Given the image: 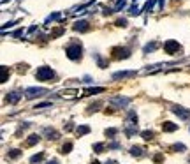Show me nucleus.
I'll return each mask as SVG.
<instances>
[{
    "label": "nucleus",
    "instance_id": "nucleus-1",
    "mask_svg": "<svg viewBox=\"0 0 190 164\" xmlns=\"http://www.w3.org/2000/svg\"><path fill=\"white\" fill-rule=\"evenodd\" d=\"M55 71L51 69L50 65H42L39 67L37 71H35V78L39 80V81H50V80H55Z\"/></svg>",
    "mask_w": 190,
    "mask_h": 164
},
{
    "label": "nucleus",
    "instance_id": "nucleus-15",
    "mask_svg": "<svg viewBox=\"0 0 190 164\" xmlns=\"http://www.w3.org/2000/svg\"><path fill=\"white\" fill-rule=\"evenodd\" d=\"M76 133H78V136H85V134L90 133V127H88V125H79V127L76 129Z\"/></svg>",
    "mask_w": 190,
    "mask_h": 164
},
{
    "label": "nucleus",
    "instance_id": "nucleus-20",
    "mask_svg": "<svg viewBox=\"0 0 190 164\" xmlns=\"http://www.w3.org/2000/svg\"><path fill=\"white\" fill-rule=\"evenodd\" d=\"M116 133H118V131H116L114 127H111V129H106V136H108V138H114V136H116Z\"/></svg>",
    "mask_w": 190,
    "mask_h": 164
},
{
    "label": "nucleus",
    "instance_id": "nucleus-27",
    "mask_svg": "<svg viewBox=\"0 0 190 164\" xmlns=\"http://www.w3.org/2000/svg\"><path fill=\"white\" fill-rule=\"evenodd\" d=\"M48 164H58V161H56V159H53V161H50Z\"/></svg>",
    "mask_w": 190,
    "mask_h": 164
},
{
    "label": "nucleus",
    "instance_id": "nucleus-7",
    "mask_svg": "<svg viewBox=\"0 0 190 164\" xmlns=\"http://www.w3.org/2000/svg\"><path fill=\"white\" fill-rule=\"evenodd\" d=\"M137 72L136 71H118L113 74V80H125V78H134Z\"/></svg>",
    "mask_w": 190,
    "mask_h": 164
},
{
    "label": "nucleus",
    "instance_id": "nucleus-11",
    "mask_svg": "<svg viewBox=\"0 0 190 164\" xmlns=\"http://www.w3.org/2000/svg\"><path fill=\"white\" fill-rule=\"evenodd\" d=\"M74 30H79V32H85V30H88V21H85V20L78 21V23L74 25Z\"/></svg>",
    "mask_w": 190,
    "mask_h": 164
},
{
    "label": "nucleus",
    "instance_id": "nucleus-14",
    "mask_svg": "<svg viewBox=\"0 0 190 164\" xmlns=\"http://www.w3.org/2000/svg\"><path fill=\"white\" fill-rule=\"evenodd\" d=\"M100 92H104V88H102V87H93V88L85 90V95H93V93H100Z\"/></svg>",
    "mask_w": 190,
    "mask_h": 164
},
{
    "label": "nucleus",
    "instance_id": "nucleus-6",
    "mask_svg": "<svg viewBox=\"0 0 190 164\" xmlns=\"http://www.w3.org/2000/svg\"><path fill=\"white\" fill-rule=\"evenodd\" d=\"M164 50H166V53H169V55H174V53H178L181 50V46L176 41H167L164 44Z\"/></svg>",
    "mask_w": 190,
    "mask_h": 164
},
{
    "label": "nucleus",
    "instance_id": "nucleus-23",
    "mask_svg": "<svg viewBox=\"0 0 190 164\" xmlns=\"http://www.w3.org/2000/svg\"><path fill=\"white\" fill-rule=\"evenodd\" d=\"M143 138H144V139H151V138H153V133H151V131H144V133H143Z\"/></svg>",
    "mask_w": 190,
    "mask_h": 164
},
{
    "label": "nucleus",
    "instance_id": "nucleus-9",
    "mask_svg": "<svg viewBox=\"0 0 190 164\" xmlns=\"http://www.w3.org/2000/svg\"><path fill=\"white\" fill-rule=\"evenodd\" d=\"M20 99H21V92H18V90L7 93V103H11V104H16Z\"/></svg>",
    "mask_w": 190,
    "mask_h": 164
},
{
    "label": "nucleus",
    "instance_id": "nucleus-4",
    "mask_svg": "<svg viewBox=\"0 0 190 164\" xmlns=\"http://www.w3.org/2000/svg\"><path fill=\"white\" fill-rule=\"evenodd\" d=\"M129 103H130L129 97H121V95H116V97L111 99V106H114V108H127Z\"/></svg>",
    "mask_w": 190,
    "mask_h": 164
},
{
    "label": "nucleus",
    "instance_id": "nucleus-22",
    "mask_svg": "<svg viewBox=\"0 0 190 164\" xmlns=\"http://www.w3.org/2000/svg\"><path fill=\"white\" fill-rule=\"evenodd\" d=\"M93 150H95L97 154H100V152L104 150V145H102V143H95V145H93Z\"/></svg>",
    "mask_w": 190,
    "mask_h": 164
},
{
    "label": "nucleus",
    "instance_id": "nucleus-2",
    "mask_svg": "<svg viewBox=\"0 0 190 164\" xmlns=\"http://www.w3.org/2000/svg\"><path fill=\"white\" fill-rule=\"evenodd\" d=\"M65 55L69 57L70 60H79L83 51H81V44L78 42H74V44H69L67 48H65Z\"/></svg>",
    "mask_w": 190,
    "mask_h": 164
},
{
    "label": "nucleus",
    "instance_id": "nucleus-24",
    "mask_svg": "<svg viewBox=\"0 0 190 164\" xmlns=\"http://www.w3.org/2000/svg\"><path fill=\"white\" fill-rule=\"evenodd\" d=\"M20 154H21L20 150H11V152H9V157H11V159H14V157H18Z\"/></svg>",
    "mask_w": 190,
    "mask_h": 164
},
{
    "label": "nucleus",
    "instance_id": "nucleus-5",
    "mask_svg": "<svg viewBox=\"0 0 190 164\" xmlns=\"http://www.w3.org/2000/svg\"><path fill=\"white\" fill-rule=\"evenodd\" d=\"M171 111L174 113V115H178L181 120H188L190 118V111L188 110H185V108H181V106H172Z\"/></svg>",
    "mask_w": 190,
    "mask_h": 164
},
{
    "label": "nucleus",
    "instance_id": "nucleus-18",
    "mask_svg": "<svg viewBox=\"0 0 190 164\" xmlns=\"http://www.w3.org/2000/svg\"><path fill=\"white\" fill-rule=\"evenodd\" d=\"M42 159H44V154L40 152V154H37V155H34V157H30V162H32V164H37V162H40Z\"/></svg>",
    "mask_w": 190,
    "mask_h": 164
},
{
    "label": "nucleus",
    "instance_id": "nucleus-26",
    "mask_svg": "<svg viewBox=\"0 0 190 164\" xmlns=\"http://www.w3.org/2000/svg\"><path fill=\"white\" fill-rule=\"evenodd\" d=\"M153 159H155L157 162H160V161H162V155H160V154H157V155H155V157H153Z\"/></svg>",
    "mask_w": 190,
    "mask_h": 164
},
{
    "label": "nucleus",
    "instance_id": "nucleus-17",
    "mask_svg": "<svg viewBox=\"0 0 190 164\" xmlns=\"http://www.w3.org/2000/svg\"><path fill=\"white\" fill-rule=\"evenodd\" d=\"M70 150H72V141H67V143H63V146L60 148L62 154H69Z\"/></svg>",
    "mask_w": 190,
    "mask_h": 164
},
{
    "label": "nucleus",
    "instance_id": "nucleus-16",
    "mask_svg": "<svg viewBox=\"0 0 190 164\" xmlns=\"http://www.w3.org/2000/svg\"><path fill=\"white\" fill-rule=\"evenodd\" d=\"M130 154L134 155V157L143 155V146H130Z\"/></svg>",
    "mask_w": 190,
    "mask_h": 164
},
{
    "label": "nucleus",
    "instance_id": "nucleus-21",
    "mask_svg": "<svg viewBox=\"0 0 190 164\" xmlns=\"http://www.w3.org/2000/svg\"><path fill=\"white\" fill-rule=\"evenodd\" d=\"M172 148H174L176 152H185V150H187V146H185L183 143H176L174 146H172Z\"/></svg>",
    "mask_w": 190,
    "mask_h": 164
},
{
    "label": "nucleus",
    "instance_id": "nucleus-28",
    "mask_svg": "<svg viewBox=\"0 0 190 164\" xmlns=\"http://www.w3.org/2000/svg\"><path fill=\"white\" fill-rule=\"evenodd\" d=\"M92 164H100V162H99V161H93V162H92Z\"/></svg>",
    "mask_w": 190,
    "mask_h": 164
},
{
    "label": "nucleus",
    "instance_id": "nucleus-13",
    "mask_svg": "<svg viewBox=\"0 0 190 164\" xmlns=\"http://www.w3.org/2000/svg\"><path fill=\"white\" fill-rule=\"evenodd\" d=\"M39 136H37V134H32V136H28V139H27V141H25V145H27V146H32V145H37L39 143Z\"/></svg>",
    "mask_w": 190,
    "mask_h": 164
},
{
    "label": "nucleus",
    "instance_id": "nucleus-19",
    "mask_svg": "<svg viewBox=\"0 0 190 164\" xmlns=\"http://www.w3.org/2000/svg\"><path fill=\"white\" fill-rule=\"evenodd\" d=\"M155 48H157V44H155V42H150V44H146V46H144V53L155 51Z\"/></svg>",
    "mask_w": 190,
    "mask_h": 164
},
{
    "label": "nucleus",
    "instance_id": "nucleus-8",
    "mask_svg": "<svg viewBox=\"0 0 190 164\" xmlns=\"http://www.w3.org/2000/svg\"><path fill=\"white\" fill-rule=\"evenodd\" d=\"M113 57H114V58H129L130 51L127 48H114V50H113Z\"/></svg>",
    "mask_w": 190,
    "mask_h": 164
},
{
    "label": "nucleus",
    "instance_id": "nucleus-3",
    "mask_svg": "<svg viewBox=\"0 0 190 164\" xmlns=\"http://www.w3.org/2000/svg\"><path fill=\"white\" fill-rule=\"evenodd\" d=\"M48 90L46 88H42V87H28L27 90H25V97L27 99H35V97H42V95H46Z\"/></svg>",
    "mask_w": 190,
    "mask_h": 164
},
{
    "label": "nucleus",
    "instance_id": "nucleus-12",
    "mask_svg": "<svg viewBox=\"0 0 190 164\" xmlns=\"http://www.w3.org/2000/svg\"><path fill=\"white\" fill-rule=\"evenodd\" d=\"M162 129H164L166 133H172V131H178V125H176V123H172V122H164Z\"/></svg>",
    "mask_w": 190,
    "mask_h": 164
},
{
    "label": "nucleus",
    "instance_id": "nucleus-10",
    "mask_svg": "<svg viewBox=\"0 0 190 164\" xmlns=\"http://www.w3.org/2000/svg\"><path fill=\"white\" fill-rule=\"evenodd\" d=\"M44 134H46V138H48V139H56V138L60 136L56 129H51V127H46V129H44Z\"/></svg>",
    "mask_w": 190,
    "mask_h": 164
},
{
    "label": "nucleus",
    "instance_id": "nucleus-25",
    "mask_svg": "<svg viewBox=\"0 0 190 164\" xmlns=\"http://www.w3.org/2000/svg\"><path fill=\"white\" fill-rule=\"evenodd\" d=\"M46 106H51V103H40V104H37L35 108H46Z\"/></svg>",
    "mask_w": 190,
    "mask_h": 164
}]
</instances>
